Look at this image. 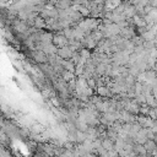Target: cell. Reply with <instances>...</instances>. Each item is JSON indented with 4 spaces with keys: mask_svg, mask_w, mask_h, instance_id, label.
Wrapping results in <instances>:
<instances>
[{
    "mask_svg": "<svg viewBox=\"0 0 157 157\" xmlns=\"http://www.w3.org/2000/svg\"><path fill=\"white\" fill-rule=\"evenodd\" d=\"M54 44L57 45V47H64V45H67L68 43H69V41L67 39V37H63V36H57V37H54Z\"/></svg>",
    "mask_w": 157,
    "mask_h": 157,
    "instance_id": "obj_1",
    "label": "cell"
},
{
    "mask_svg": "<svg viewBox=\"0 0 157 157\" xmlns=\"http://www.w3.org/2000/svg\"><path fill=\"white\" fill-rule=\"evenodd\" d=\"M58 54H59V57H61V58H69L71 55V52H70L68 48H60L59 51H58Z\"/></svg>",
    "mask_w": 157,
    "mask_h": 157,
    "instance_id": "obj_2",
    "label": "cell"
},
{
    "mask_svg": "<svg viewBox=\"0 0 157 157\" xmlns=\"http://www.w3.org/2000/svg\"><path fill=\"white\" fill-rule=\"evenodd\" d=\"M102 145H103V147H104L106 150H112V147H113V144H112L110 140H103Z\"/></svg>",
    "mask_w": 157,
    "mask_h": 157,
    "instance_id": "obj_3",
    "label": "cell"
},
{
    "mask_svg": "<svg viewBox=\"0 0 157 157\" xmlns=\"http://www.w3.org/2000/svg\"><path fill=\"white\" fill-rule=\"evenodd\" d=\"M97 93L100 94V96H108V88H106V87H98L97 90Z\"/></svg>",
    "mask_w": 157,
    "mask_h": 157,
    "instance_id": "obj_4",
    "label": "cell"
},
{
    "mask_svg": "<svg viewBox=\"0 0 157 157\" xmlns=\"http://www.w3.org/2000/svg\"><path fill=\"white\" fill-rule=\"evenodd\" d=\"M64 77H65V80H71V78H73V74L65 71V73H64Z\"/></svg>",
    "mask_w": 157,
    "mask_h": 157,
    "instance_id": "obj_5",
    "label": "cell"
}]
</instances>
